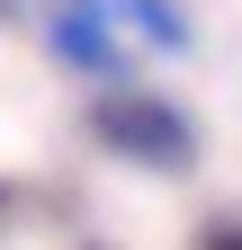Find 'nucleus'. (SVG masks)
I'll list each match as a JSON object with an SVG mask.
<instances>
[{
  "instance_id": "f257e3e1",
  "label": "nucleus",
  "mask_w": 242,
  "mask_h": 250,
  "mask_svg": "<svg viewBox=\"0 0 242 250\" xmlns=\"http://www.w3.org/2000/svg\"><path fill=\"white\" fill-rule=\"evenodd\" d=\"M90 134H99L108 152H126V161H144V170H189L197 161V125L179 116L170 99H144V89L99 99V107H90Z\"/></svg>"
},
{
  "instance_id": "f03ea898",
  "label": "nucleus",
  "mask_w": 242,
  "mask_h": 250,
  "mask_svg": "<svg viewBox=\"0 0 242 250\" xmlns=\"http://www.w3.org/2000/svg\"><path fill=\"white\" fill-rule=\"evenodd\" d=\"M45 36H54V62L63 72H126V36H117V18L99 0H63Z\"/></svg>"
},
{
  "instance_id": "20e7f679",
  "label": "nucleus",
  "mask_w": 242,
  "mask_h": 250,
  "mask_svg": "<svg viewBox=\"0 0 242 250\" xmlns=\"http://www.w3.org/2000/svg\"><path fill=\"white\" fill-rule=\"evenodd\" d=\"M206 250H242V224H216V232H206Z\"/></svg>"
},
{
  "instance_id": "7ed1b4c3",
  "label": "nucleus",
  "mask_w": 242,
  "mask_h": 250,
  "mask_svg": "<svg viewBox=\"0 0 242 250\" xmlns=\"http://www.w3.org/2000/svg\"><path fill=\"white\" fill-rule=\"evenodd\" d=\"M99 9H108V18H126V27H135L153 54H189V36H197L179 0H99Z\"/></svg>"
}]
</instances>
